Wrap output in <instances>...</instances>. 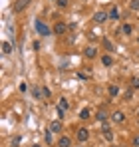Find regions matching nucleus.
<instances>
[{
  "mask_svg": "<svg viewBox=\"0 0 139 147\" xmlns=\"http://www.w3.org/2000/svg\"><path fill=\"white\" fill-rule=\"evenodd\" d=\"M107 18H109V14H107L105 10H97V12L93 14V22H95V24H103Z\"/></svg>",
  "mask_w": 139,
  "mask_h": 147,
  "instance_id": "f257e3e1",
  "label": "nucleus"
},
{
  "mask_svg": "<svg viewBox=\"0 0 139 147\" xmlns=\"http://www.w3.org/2000/svg\"><path fill=\"white\" fill-rule=\"evenodd\" d=\"M76 137H78V141H82V143L88 141V139H90V129H88V127H80V129L76 131Z\"/></svg>",
  "mask_w": 139,
  "mask_h": 147,
  "instance_id": "f03ea898",
  "label": "nucleus"
},
{
  "mask_svg": "<svg viewBox=\"0 0 139 147\" xmlns=\"http://www.w3.org/2000/svg\"><path fill=\"white\" fill-rule=\"evenodd\" d=\"M101 135H103L105 141H113V131H111V127L107 125V121L101 125Z\"/></svg>",
  "mask_w": 139,
  "mask_h": 147,
  "instance_id": "7ed1b4c3",
  "label": "nucleus"
},
{
  "mask_svg": "<svg viewBox=\"0 0 139 147\" xmlns=\"http://www.w3.org/2000/svg\"><path fill=\"white\" fill-rule=\"evenodd\" d=\"M52 32H54V36H64V34L68 32V26L64 24V22H58V24H54Z\"/></svg>",
  "mask_w": 139,
  "mask_h": 147,
  "instance_id": "20e7f679",
  "label": "nucleus"
},
{
  "mask_svg": "<svg viewBox=\"0 0 139 147\" xmlns=\"http://www.w3.org/2000/svg\"><path fill=\"white\" fill-rule=\"evenodd\" d=\"M52 133H62L64 131V125H62V121L60 119H54V121H50V127H48Z\"/></svg>",
  "mask_w": 139,
  "mask_h": 147,
  "instance_id": "39448f33",
  "label": "nucleus"
},
{
  "mask_svg": "<svg viewBox=\"0 0 139 147\" xmlns=\"http://www.w3.org/2000/svg\"><path fill=\"white\" fill-rule=\"evenodd\" d=\"M84 56H86L88 60L97 58V48H95V46H86V48H84Z\"/></svg>",
  "mask_w": 139,
  "mask_h": 147,
  "instance_id": "423d86ee",
  "label": "nucleus"
},
{
  "mask_svg": "<svg viewBox=\"0 0 139 147\" xmlns=\"http://www.w3.org/2000/svg\"><path fill=\"white\" fill-rule=\"evenodd\" d=\"M30 92H32L34 99H44V90H42L40 86H32V88H30Z\"/></svg>",
  "mask_w": 139,
  "mask_h": 147,
  "instance_id": "0eeeda50",
  "label": "nucleus"
},
{
  "mask_svg": "<svg viewBox=\"0 0 139 147\" xmlns=\"http://www.w3.org/2000/svg\"><path fill=\"white\" fill-rule=\"evenodd\" d=\"M111 119H113L115 123H123L125 121V113H123L121 109H115V111L111 113Z\"/></svg>",
  "mask_w": 139,
  "mask_h": 147,
  "instance_id": "6e6552de",
  "label": "nucleus"
},
{
  "mask_svg": "<svg viewBox=\"0 0 139 147\" xmlns=\"http://www.w3.org/2000/svg\"><path fill=\"white\" fill-rule=\"evenodd\" d=\"M28 4H30V0H16L14 2V12H22Z\"/></svg>",
  "mask_w": 139,
  "mask_h": 147,
  "instance_id": "1a4fd4ad",
  "label": "nucleus"
},
{
  "mask_svg": "<svg viewBox=\"0 0 139 147\" xmlns=\"http://www.w3.org/2000/svg\"><path fill=\"white\" fill-rule=\"evenodd\" d=\"M58 147H72V139H70L68 135H60V139H58Z\"/></svg>",
  "mask_w": 139,
  "mask_h": 147,
  "instance_id": "9d476101",
  "label": "nucleus"
},
{
  "mask_svg": "<svg viewBox=\"0 0 139 147\" xmlns=\"http://www.w3.org/2000/svg\"><path fill=\"white\" fill-rule=\"evenodd\" d=\"M95 117H97V121H101V123H105L107 121V117H109V113L105 111V109H99L97 113H95Z\"/></svg>",
  "mask_w": 139,
  "mask_h": 147,
  "instance_id": "9b49d317",
  "label": "nucleus"
},
{
  "mask_svg": "<svg viewBox=\"0 0 139 147\" xmlns=\"http://www.w3.org/2000/svg\"><path fill=\"white\" fill-rule=\"evenodd\" d=\"M101 64H103L105 68H109V66H113V58H111L109 54H105V56H101Z\"/></svg>",
  "mask_w": 139,
  "mask_h": 147,
  "instance_id": "f8f14e48",
  "label": "nucleus"
},
{
  "mask_svg": "<svg viewBox=\"0 0 139 147\" xmlns=\"http://www.w3.org/2000/svg\"><path fill=\"white\" fill-rule=\"evenodd\" d=\"M2 54H4V56L12 54V44H10V42H6V40L2 42Z\"/></svg>",
  "mask_w": 139,
  "mask_h": 147,
  "instance_id": "ddd939ff",
  "label": "nucleus"
},
{
  "mask_svg": "<svg viewBox=\"0 0 139 147\" xmlns=\"http://www.w3.org/2000/svg\"><path fill=\"white\" fill-rule=\"evenodd\" d=\"M131 32H133V26H131V24H123V26H121V34H125V36H129Z\"/></svg>",
  "mask_w": 139,
  "mask_h": 147,
  "instance_id": "4468645a",
  "label": "nucleus"
},
{
  "mask_svg": "<svg viewBox=\"0 0 139 147\" xmlns=\"http://www.w3.org/2000/svg\"><path fill=\"white\" fill-rule=\"evenodd\" d=\"M117 18H119V10L113 6V8L109 10V20H117Z\"/></svg>",
  "mask_w": 139,
  "mask_h": 147,
  "instance_id": "2eb2a0df",
  "label": "nucleus"
},
{
  "mask_svg": "<svg viewBox=\"0 0 139 147\" xmlns=\"http://www.w3.org/2000/svg\"><path fill=\"white\" fill-rule=\"evenodd\" d=\"M80 119H84V121L90 119V109H88V107H84V109L80 111Z\"/></svg>",
  "mask_w": 139,
  "mask_h": 147,
  "instance_id": "dca6fc26",
  "label": "nucleus"
},
{
  "mask_svg": "<svg viewBox=\"0 0 139 147\" xmlns=\"http://www.w3.org/2000/svg\"><path fill=\"white\" fill-rule=\"evenodd\" d=\"M58 107H60V109H64V111H66V109H68V107H70L68 99H66V98H62V99H60V103H58Z\"/></svg>",
  "mask_w": 139,
  "mask_h": 147,
  "instance_id": "f3484780",
  "label": "nucleus"
},
{
  "mask_svg": "<svg viewBox=\"0 0 139 147\" xmlns=\"http://www.w3.org/2000/svg\"><path fill=\"white\" fill-rule=\"evenodd\" d=\"M36 26H38V32H40V34H44V36H48V32H50V30H48V28H46L44 24H42V22H38Z\"/></svg>",
  "mask_w": 139,
  "mask_h": 147,
  "instance_id": "a211bd4d",
  "label": "nucleus"
},
{
  "mask_svg": "<svg viewBox=\"0 0 139 147\" xmlns=\"http://www.w3.org/2000/svg\"><path fill=\"white\" fill-rule=\"evenodd\" d=\"M68 4H70V0H56V6L58 8H68Z\"/></svg>",
  "mask_w": 139,
  "mask_h": 147,
  "instance_id": "6ab92c4d",
  "label": "nucleus"
},
{
  "mask_svg": "<svg viewBox=\"0 0 139 147\" xmlns=\"http://www.w3.org/2000/svg\"><path fill=\"white\" fill-rule=\"evenodd\" d=\"M107 92H109V96H117V92H119V88H117L115 84H111V86H109V90H107Z\"/></svg>",
  "mask_w": 139,
  "mask_h": 147,
  "instance_id": "aec40b11",
  "label": "nucleus"
},
{
  "mask_svg": "<svg viewBox=\"0 0 139 147\" xmlns=\"http://www.w3.org/2000/svg\"><path fill=\"white\" fill-rule=\"evenodd\" d=\"M131 88H133V90H139V78H137V76L131 78Z\"/></svg>",
  "mask_w": 139,
  "mask_h": 147,
  "instance_id": "412c9836",
  "label": "nucleus"
},
{
  "mask_svg": "<svg viewBox=\"0 0 139 147\" xmlns=\"http://www.w3.org/2000/svg\"><path fill=\"white\" fill-rule=\"evenodd\" d=\"M129 8L131 10H139V0H131L129 2Z\"/></svg>",
  "mask_w": 139,
  "mask_h": 147,
  "instance_id": "4be33fe9",
  "label": "nucleus"
},
{
  "mask_svg": "<svg viewBox=\"0 0 139 147\" xmlns=\"http://www.w3.org/2000/svg\"><path fill=\"white\" fill-rule=\"evenodd\" d=\"M44 137H46V143H52V131H50V129L44 133Z\"/></svg>",
  "mask_w": 139,
  "mask_h": 147,
  "instance_id": "5701e85b",
  "label": "nucleus"
},
{
  "mask_svg": "<svg viewBox=\"0 0 139 147\" xmlns=\"http://www.w3.org/2000/svg\"><path fill=\"white\" fill-rule=\"evenodd\" d=\"M131 145H133V147H139V133L135 135V137H133V141H131Z\"/></svg>",
  "mask_w": 139,
  "mask_h": 147,
  "instance_id": "b1692460",
  "label": "nucleus"
},
{
  "mask_svg": "<svg viewBox=\"0 0 139 147\" xmlns=\"http://www.w3.org/2000/svg\"><path fill=\"white\" fill-rule=\"evenodd\" d=\"M131 96H133V88H129V90L125 92V99H131Z\"/></svg>",
  "mask_w": 139,
  "mask_h": 147,
  "instance_id": "393cba45",
  "label": "nucleus"
},
{
  "mask_svg": "<svg viewBox=\"0 0 139 147\" xmlns=\"http://www.w3.org/2000/svg\"><path fill=\"white\" fill-rule=\"evenodd\" d=\"M42 90H44V98H50V94H52V92H50V90H48L46 86H44V88H42Z\"/></svg>",
  "mask_w": 139,
  "mask_h": 147,
  "instance_id": "a878e982",
  "label": "nucleus"
},
{
  "mask_svg": "<svg viewBox=\"0 0 139 147\" xmlns=\"http://www.w3.org/2000/svg\"><path fill=\"white\" fill-rule=\"evenodd\" d=\"M103 44H105V48H107V50H111V48H113V46H111V42H109V40H103Z\"/></svg>",
  "mask_w": 139,
  "mask_h": 147,
  "instance_id": "bb28decb",
  "label": "nucleus"
},
{
  "mask_svg": "<svg viewBox=\"0 0 139 147\" xmlns=\"http://www.w3.org/2000/svg\"><path fill=\"white\" fill-rule=\"evenodd\" d=\"M32 147H42V145H38V143H36V145H32Z\"/></svg>",
  "mask_w": 139,
  "mask_h": 147,
  "instance_id": "cd10ccee",
  "label": "nucleus"
},
{
  "mask_svg": "<svg viewBox=\"0 0 139 147\" xmlns=\"http://www.w3.org/2000/svg\"><path fill=\"white\" fill-rule=\"evenodd\" d=\"M137 44H139V38H137Z\"/></svg>",
  "mask_w": 139,
  "mask_h": 147,
  "instance_id": "c85d7f7f",
  "label": "nucleus"
},
{
  "mask_svg": "<svg viewBox=\"0 0 139 147\" xmlns=\"http://www.w3.org/2000/svg\"><path fill=\"white\" fill-rule=\"evenodd\" d=\"M137 115H139V109H137Z\"/></svg>",
  "mask_w": 139,
  "mask_h": 147,
  "instance_id": "c756f323",
  "label": "nucleus"
}]
</instances>
